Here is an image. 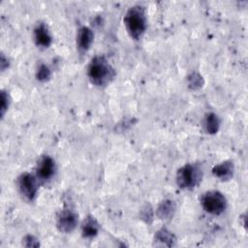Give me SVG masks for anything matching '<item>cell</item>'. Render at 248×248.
Masks as SVG:
<instances>
[{
  "instance_id": "obj_1",
  "label": "cell",
  "mask_w": 248,
  "mask_h": 248,
  "mask_svg": "<svg viewBox=\"0 0 248 248\" xmlns=\"http://www.w3.org/2000/svg\"><path fill=\"white\" fill-rule=\"evenodd\" d=\"M87 75L90 80L98 85L103 86L108 83L114 76L113 68L104 56H95L90 61L87 68Z\"/></svg>"
},
{
  "instance_id": "obj_2",
  "label": "cell",
  "mask_w": 248,
  "mask_h": 248,
  "mask_svg": "<svg viewBox=\"0 0 248 248\" xmlns=\"http://www.w3.org/2000/svg\"><path fill=\"white\" fill-rule=\"evenodd\" d=\"M124 23L129 35L138 40L146 28V19L142 7H131L124 16Z\"/></svg>"
},
{
  "instance_id": "obj_3",
  "label": "cell",
  "mask_w": 248,
  "mask_h": 248,
  "mask_svg": "<svg viewBox=\"0 0 248 248\" xmlns=\"http://www.w3.org/2000/svg\"><path fill=\"white\" fill-rule=\"evenodd\" d=\"M202 172L197 165L187 164L181 167L176 173V182L180 188L190 189L196 187L202 180Z\"/></svg>"
},
{
  "instance_id": "obj_4",
  "label": "cell",
  "mask_w": 248,
  "mask_h": 248,
  "mask_svg": "<svg viewBox=\"0 0 248 248\" xmlns=\"http://www.w3.org/2000/svg\"><path fill=\"white\" fill-rule=\"evenodd\" d=\"M201 203L203 209L213 215H219L224 212L227 206V201L225 196L215 190L206 192L201 200Z\"/></svg>"
},
{
  "instance_id": "obj_5",
  "label": "cell",
  "mask_w": 248,
  "mask_h": 248,
  "mask_svg": "<svg viewBox=\"0 0 248 248\" xmlns=\"http://www.w3.org/2000/svg\"><path fill=\"white\" fill-rule=\"evenodd\" d=\"M17 185L22 196L28 201H32L35 199L38 193V180L31 173L24 172L19 175L17 179Z\"/></svg>"
},
{
  "instance_id": "obj_6",
  "label": "cell",
  "mask_w": 248,
  "mask_h": 248,
  "mask_svg": "<svg viewBox=\"0 0 248 248\" xmlns=\"http://www.w3.org/2000/svg\"><path fill=\"white\" fill-rule=\"evenodd\" d=\"M78 215L71 209H64L57 215L56 226L62 232H71L78 225Z\"/></svg>"
},
{
  "instance_id": "obj_7",
  "label": "cell",
  "mask_w": 248,
  "mask_h": 248,
  "mask_svg": "<svg viewBox=\"0 0 248 248\" xmlns=\"http://www.w3.org/2000/svg\"><path fill=\"white\" fill-rule=\"evenodd\" d=\"M55 172V163L49 156H42L37 163L36 173L37 177L41 180L50 179Z\"/></svg>"
},
{
  "instance_id": "obj_8",
  "label": "cell",
  "mask_w": 248,
  "mask_h": 248,
  "mask_svg": "<svg viewBox=\"0 0 248 248\" xmlns=\"http://www.w3.org/2000/svg\"><path fill=\"white\" fill-rule=\"evenodd\" d=\"M94 39V34L93 31L87 27V26H82L78 29V35H77V46L80 51H86Z\"/></svg>"
},
{
  "instance_id": "obj_9",
  "label": "cell",
  "mask_w": 248,
  "mask_h": 248,
  "mask_svg": "<svg viewBox=\"0 0 248 248\" xmlns=\"http://www.w3.org/2000/svg\"><path fill=\"white\" fill-rule=\"evenodd\" d=\"M34 40L37 46L47 47L52 42L51 35L44 23H39L34 29Z\"/></svg>"
},
{
  "instance_id": "obj_10",
  "label": "cell",
  "mask_w": 248,
  "mask_h": 248,
  "mask_svg": "<svg viewBox=\"0 0 248 248\" xmlns=\"http://www.w3.org/2000/svg\"><path fill=\"white\" fill-rule=\"evenodd\" d=\"M233 164L232 161H224L212 169V173L215 177L221 180H228L233 175Z\"/></svg>"
},
{
  "instance_id": "obj_11",
  "label": "cell",
  "mask_w": 248,
  "mask_h": 248,
  "mask_svg": "<svg viewBox=\"0 0 248 248\" xmlns=\"http://www.w3.org/2000/svg\"><path fill=\"white\" fill-rule=\"evenodd\" d=\"M100 229V225L98 221L93 216H87L81 226L82 236L86 238H91L97 235Z\"/></svg>"
},
{
  "instance_id": "obj_12",
  "label": "cell",
  "mask_w": 248,
  "mask_h": 248,
  "mask_svg": "<svg viewBox=\"0 0 248 248\" xmlns=\"http://www.w3.org/2000/svg\"><path fill=\"white\" fill-rule=\"evenodd\" d=\"M175 211V204L170 200H165L163 201L158 208H157V216L162 220H169L170 219Z\"/></svg>"
},
{
  "instance_id": "obj_13",
  "label": "cell",
  "mask_w": 248,
  "mask_h": 248,
  "mask_svg": "<svg viewBox=\"0 0 248 248\" xmlns=\"http://www.w3.org/2000/svg\"><path fill=\"white\" fill-rule=\"evenodd\" d=\"M203 128L208 134H215L220 127V120L217 114L214 112H208L203 118Z\"/></svg>"
},
{
  "instance_id": "obj_14",
  "label": "cell",
  "mask_w": 248,
  "mask_h": 248,
  "mask_svg": "<svg viewBox=\"0 0 248 248\" xmlns=\"http://www.w3.org/2000/svg\"><path fill=\"white\" fill-rule=\"evenodd\" d=\"M155 240L158 241L160 243V245L172 246L174 244V242H175V237L167 229H161L155 234Z\"/></svg>"
},
{
  "instance_id": "obj_15",
  "label": "cell",
  "mask_w": 248,
  "mask_h": 248,
  "mask_svg": "<svg viewBox=\"0 0 248 248\" xmlns=\"http://www.w3.org/2000/svg\"><path fill=\"white\" fill-rule=\"evenodd\" d=\"M188 84H189V87L192 89H198L202 87L203 84L202 77L198 73H192L188 77Z\"/></svg>"
},
{
  "instance_id": "obj_16",
  "label": "cell",
  "mask_w": 248,
  "mask_h": 248,
  "mask_svg": "<svg viewBox=\"0 0 248 248\" xmlns=\"http://www.w3.org/2000/svg\"><path fill=\"white\" fill-rule=\"evenodd\" d=\"M50 76H51V72H50L49 68L45 64H41L36 72L37 79H39L41 81H46L50 78Z\"/></svg>"
},
{
  "instance_id": "obj_17",
  "label": "cell",
  "mask_w": 248,
  "mask_h": 248,
  "mask_svg": "<svg viewBox=\"0 0 248 248\" xmlns=\"http://www.w3.org/2000/svg\"><path fill=\"white\" fill-rule=\"evenodd\" d=\"M23 242H24V246H26V247H38L40 245L38 239L31 234L26 235L23 238Z\"/></svg>"
},
{
  "instance_id": "obj_18",
  "label": "cell",
  "mask_w": 248,
  "mask_h": 248,
  "mask_svg": "<svg viewBox=\"0 0 248 248\" xmlns=\"http://www.w3.org/2000/svg\"><path fill=\"white\" fill-rule=\"evenodd\" d=\"M9 107V96L5 91L1 92V116H3Z\"/></svg>"
},
{
  "instance_id": "obj_19",
  "label": "cell",
  "mask_w": 248,
  "mask_h": 248,
  "mask_svg": "<svg viewBox=\"0 0 248 248\" xmlns=\"http://www.w3.org/2000/svg\"><path fill=\"white\" fill-rule=\"evenodd\" d=\"M7 62H8V59H6L5 56L2 54V55H1V62H0V65H1V69H2V70H5V69L9 66V63H7Z\"/></svg>"
}]
</instances>
